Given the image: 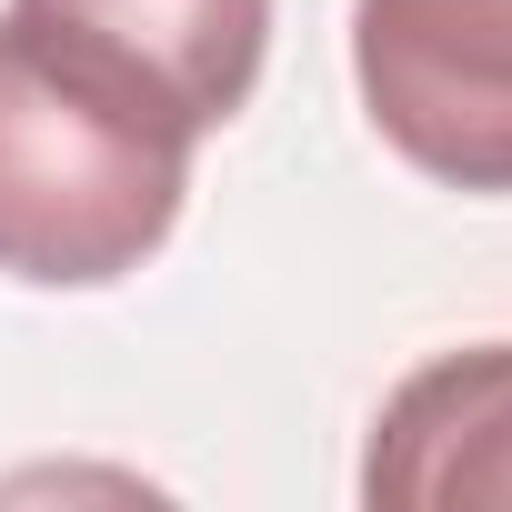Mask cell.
Wrapping results in <instances>:
<instances>
[{
	"label": "cell",
	"mask_w": 512,
	"mask_h": 512,
	"mask_svg": "<svg viewBox=\"0 0 512 512\" xmlns=\"http://www.w3.org/2000/svg\"><path fill=\"white\" fill-rule=\"evenodd\" d=\"M372 512H482L512 502V342L422 362L362 442Z\"/></svg>",
	"instance_id": "4"
},
{
	"label": "cell",
	"mask_w": 512,
	"mask_h": 512,
	"mask_svg": "<svg viewBox=\"0 0 512 512\" xmlns=\"http://www.w3.org/2000/svg\"><path fill=\"white\" fill-rule=\"evenodd\" d=\"M372 131L442 191H512V0H352Z\"/></svg>",
	"instance_id": "2"
},
{
	"label": "cell",
	"mask_w": 512,
	"mask_h": 512,
	"mask_svg": "<svg viewBox=\"0 0 512 512\" xmlns=\"http://www.w3.org/2000/svg\"><path fill=\"white\" fill-rule=\"evenodd\" d=\"M11 11L61 51L101 61L151 111H171L191 141L262 91L272 51V0H11Z\"/></svg>",
	"instance_id": "3"
},
{
	"label": "cell",
	"mask_w": 512,
	"mask_h": 512,
	"mask_svg": "<svg viewBox=\"0 0 512 512\" xmlns=\"http://www.w3.org/2000/svg\"><path fill=\"white\" fill-rule=\"evenodd\" d=\"M181 201L191 131L0 11V272L31 292H101L171 241Z\"/></svg>",
	"instance_id": "1"
}]
</instances>
